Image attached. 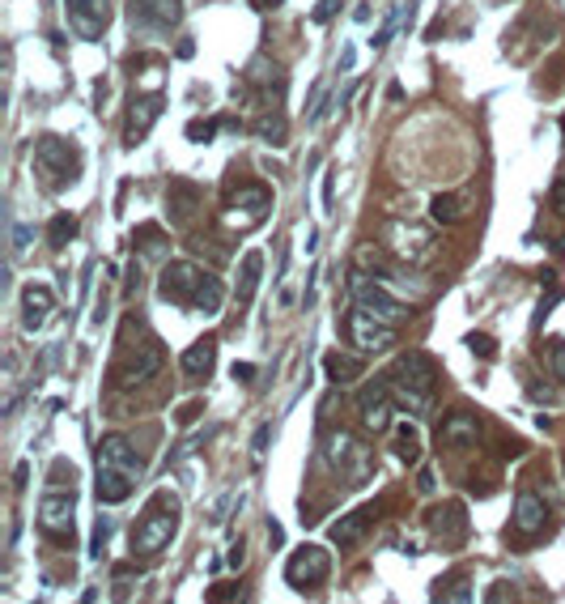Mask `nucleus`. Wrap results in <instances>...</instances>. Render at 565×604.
Returning <instances> with one entry per match:
<instances>
[{"mask_svg":"<svg viewBox=\"0 0 565 604\" xmlns=\"http://www.w3.org/2000/svg\"><path fill=\"white\" fill-rule=\"evenodd\" d=\"M158 294H162V302H170V307H192V311H200V315H217L225 290H221V282L213 273L196 268L192 260H175V264L162 268Z\"/></svg>","mask_w":565,"mask_h":604,"instance_id":"nucleus-1","label":"nucleus"},{"mask_svg":"<svg viewBox=\"0 0 565 604\" xmlns=\"http://www.w3.org/2000/svg\"><path fill=\"white\" fill-rule=\"evenodd\" d=\"M387 383H391L396 405H404L408 413H426L429 400H434V388H438V366H434V358H429V353L408 350V353H400V358H396V366H391Z\"/></svg>","mask_w":565,"mask_h":604,"instance_id":"nucleus-2","label":"nucleus"},{"mask_svg":"<svg viewBox=\"0 0 565 604\" xmlns=\"http://www.w3.org/2000/svg\"><path fill=\"white\" fill-rule=\"evenodd\" d=\"M175 532H179V503L170 494H158L149 511H145V520L137 523V532H132V553L153 558V553H162L175 541Z\"/></svg>","mask_w":565,"mask_h":604,"instance_id":"nucleus-3","label":"nucleus"},{"mask_svg":"<svg viewBox=\"0 0 565 604\" xmlns=\"http://www.w3.org/2000/svg\"><path fill=\"white\" fill-rule=\"evenodd\" d=\"M349 294H353V307L361 311H370L374 320H383V323H396L400 328L413 311L404 307V298L391 294V285L387 282H374V277H366V273H349Z\"/></svg>","mask_w":565,"mask_h":604,"instance_id":"nucleus-4","label":"nucleus"},{"mask_svg":"<svg viewBox=\"0 0 565 604\" xmlns=\"http://www.w3.org/2000/svg\"><path fill=\"white\" fill-rule=\"evenodd\" d=\"M34 167H39V175H47V187L60 192V187L77 183L81 154H77V145H69L64 137H43V141L34 145Z\"/></svg>","mask_w":565,"mask_h":604,"instance_id":"nucleus-5","label":"nucleus"},{"mask_svg":"<svg viewBox=\"0 0 565 604\" xmlns=\"http://www.w3.org/2000/svg\"><path fill=\"white\" fill-rule=\"evenodd\" d=\"M162 370V345L153 337H145L140 345H128L120 350V358H115V366H110V379H115V388H137V383L153 379Z\"/></svg>","mask_w":565,"mask_h":604,"instance_id":"nucleus-6","label":"nucleus"},{"mask_svg":"<svg viewBox=\"0 0 565 604\" xmlns=\"http://www.w3.org/2000/svg\"><path fill=\"white\" fill-rule=\"evenodd\" d=\"M328 575H331V553L323 545H302L290 562H285V583L298 591L328 583Z\"/></svg>","mask_w":565,"mask_h":604,"instance_id":"nucleus-7","label":"nucleus"},{"mask_svg":"<svg viewBox=\"0 0 565 604\" xmlns=\"http://www.w3.org/2000/svg\"><path fill=\"white\" fill-rule=\"evenodd\" d=\"M77 494L69 490H52V494H43V503H39V528L47 536H55V541H72V528H77Z\"/></svg>","mask_w":565,"mask_h":604,"instance_id":"nucleus-8","label":"nucleus"},{"mask_svg":"<svg viewBox=\"0 0 565 604\" xmlns=\"http://www.w3.org/2000/svg\"><path fill=\"white\" fill-rule=\"evenodd\" d=\"M345 332H349V340L358 345L361 353H378V350H387V345H396V323H383V320H374L370 311H361V307H353L345 315Z\"/></svg>","mask_w":565,"mask_h":604,"instance_id":"nucleus-9","label":"nucleus"},{"mask_svg":"<svg viewBox=\"0 0 565 604\" xmlns=\"http://www.w3.org/2000/svg\"><path fill=\"white\" fill-rule=\"evenodd\" d=\"M358 413H361V426L370 430V435H383V430H391V413H396V396H391V383L387 379H374L366 383L358 392Z\"/></svg>","mask_w":565,"mask_h":604,"instance_id":"nucleus-10","label":"nucleus"},{"mask_svg":"<svg viewBox=\"0 0 565 604\" xmlns=\"http://www.w3.org/2000/svg\"><path fill=\"white\" fill-rule=\"evenodd\" d=\"M64 14L77 39H98L115 17V0H64Z\"/></svg>","mask_w":565,"mask_h":604,"instance_id":"nucleus-11","label":"nucleus"},{"mask_svg":"<svg viewBox=\"0 0 565 604\" xmlns=\"http://www.w3.org/2000/svg\"><path fill=\"white\" fill-rule=\"evenodd\" d=\"M387 247L400 255V260H408V264H421L434 252V235L417 222H391L387 225Z\"/></svg>","mask_w":565,"mask_h":604,"instance_id":"nucleus-12","label":"nucleus"},{"mask_svg":"<svg viewBox=\"0 0 565 604\" xmlns=\"http://www.w3.org/2000/svg\"><path fill=\"white\" fill-rule=\"evenodd\" d=\"M331 468H340V473H353V481H361L370 473V447H361L353 435H328V447H323Z\"/></svg>","mask_w":565,"mask_h":604,"instance_id":"nucleus-13","label":"nucleus"},{"mask_svg":"<svg viewBox=\"0 0 565 604\" xmlns=\"http://www.w3.org/2000/svg\"><path fill=\"white\" fill-rule=\"evenodd\" d=\"M268 209H273V197H268V187H260V183H247V187H238V197L230 200V222L238 225V230H251V225H260L263 217H268Z\"/></svg>","mask_w":565,"mask_h":604,"instance_id":"nucleus-14","label":"nucleus"},{"mask_svg":"<svg viewBox=\"0 0 565 604\" xmlns=\"http://www.w3.org/2000/svg\"><path fill=\"white\" fill-rule=\"evenodd\" d=\"M94 460H98V468H110V473H124V477H137V481H140V473H145L137 447H132L128 438H120V435L102 438V443L94 447Z\"/></svg>","mask_w":565,"mask_h":604,"instance_id":"nucleus-15","label":"nucleus"},{"mask_svg":"<svg viewBox=\"0 0 565 604\" xmlns=\"http://www.w3.org/2000/svg\"><path fill=\"white\" fill-rule=\"evenodd\" d=\"M544 523H549V503H544L540 494L523 490L519 498H514V532L536 536V532H544Z\"/></svg>","mask_w":565,"mask_h":604,"instance_id":"nucleus-16","label":"nucleus"},{"mask_svg":"<svg viewBox=\"0 0 565 604\" xmlns=\"http://www.w3.org/2000/svg\"><path fill=\"white\" fill-rule=\"evenodd\" d=\"M132 17H137L140 26L170 30V26H179L183 0H132Z\"/></svg>","mask_w":565,"mask_h":604,"instance_id":"nucleus-17","label":"nucleus"},{"mask_svg":"<svg viewBox=\"0 0 565 604\" xmlns=\"http://www.w3.org/2000/svg\"><path fill=\"white\" fill-rule=\"evenodd\" d=\"M429 532L438 536L442 545H459V541L468 536V515H464V506L459 503L438 506V511L429 515Z\"/></svg>","mask_w":565,"mask_h":604,"instance_id":"nucleus-18","label":"nucleus"},{"mask_svg":"<svg viewBox=\"0 0 565 604\" xmlns=\"http://www.w3.org/2000/svg\"><path fill=\"white\" fill-rule=\"evenodd\" d=\"M162 94H149V99H137L132 102V115H128V132H124V145H140V137L158 124V115H162Z\"/></svg>","mask_w":565,"mask_h":604,"instance_id":"nucleus-19","label":"nucleus"},{"mask_svg":"<svg viewBox=\"0 0 565 604\" xmlns=\"http://www.w3.org/2000/svg\"><path fill=\"white\" fill-rule=\"evenodd\" d=\"M179 366H183V375H187V379H205L208 370L217 366V340H213V337L192 340V345L183 350Z\"/></svg>","mask_w":565,"mask_h":604,"instance_id":"nucleus-20","label":"nucleus"},{"mask_svg":"<svg viewBox=\"0 0 565 604\" xmlns=\"http://www.w3.org/2000/svg\"><path fill=\"white\" fill-rule=\"evenodd\" d=\"M166 205H170V217H175V222H192V213L200 209V187H196L192 179H170Z\"/></svg>","mask_w":565,"mask_h":604,"instance_id":"nucleus-21","label":"nucleus"},{"mask_svg":"<svg viewBox=\"0 0 565 604\" xmlns=\"http://www.w3.org/2000/svg\"><path fill=\"white\" fill-rule=\"evenodd\" d=\"M476 438H481L476 413H451V417L442 422V443H451V447H472Z\"/></svg>","mask_w":565,"mask_h":604,"instance_id":"nucleus-22","label":"nucleus"},{"mask_svg":"<svg viewBox=\"0 0 565 604\" xmlns=\"http://www.w3.org/2000/svg\"><path fill=\"white\" fill-rule=\"evenodd\" d=\"M52 302H55V294H52V285H26L22 290V323L26 328H43V320H47V311H52Z\"/></svg>","mask_w":565,"mask_h":604,"instance_id":"nucleus-23","label":"nucleus"},{"mask_svg":"<svg viewBox=\"0 0 565 604\" xmlns=\"http://www.w3.org/2000/svg\"><path fill=\"white\" fill-rule=\"evenodd\" d=\"M137 490V477H124V473H110V468H98V503H124Z\"/></svg>","mask_w":565,"mask_h":604,"instance_id":"nucleus-24","label":"nucleus"},{"mask_svg":"<svg viewBox=\"0 0 565 604\" xmlns=\"http://www.w3.org/2000/svg\"><path fill=\"white\" fill-rule=\"evenodd\" d=\"M247 85H251V90H260L263 99H273V90H276V94H285V72H281V64L255 60V64L247 69Z\"/></svg>","mask_w":565,"mask_h":604,"instance_id":"nucleus-25","label":"nucleus"},{"mask_svg":"<svg viewBox=\"0 0 565 604\" xmlns=\"http://www.w3.org/2000/svg\"><path fill=\"white\" fill-rule=\"evenodd\" d=\"M429 217L438 225H459L468 217V197H459V192H446V197H434L429 200Z\"/></svg>","mask_w":565,"mask_h":604,"instance_id":"nucleus-26","label":"nucleus"},{"mask_svg":"<svg viewBox=\"0 0 565 604\" xmlns=\"http://www.w3.org/2000/svg\"><path fill=\"white\" fill-rule=\"evenodd\" d=\"M260 273H263V255L247 252L243 255V268H238V302H251L255 290H260Z\"/></svg>","mask_w":565,"mask_h":604,"instance_id":"nucleus-27","label":"nucleus"},{"mask_svg":"<svg viewBox=\"0 0 565 604\" xmlns=\"http://www.w3.org/2000/svg\"><path fill=\"white\" fill-rule=\"evenodd\" d=\"M374 511L366 506V511H353V515H345L340 523H331V541L336 545H353V541H361V532H366V520H370Z\"/></svg>","mask_w":565,"mask_h":604,"instance_id":"nucleus-28","label":"nucleus"},{"mask_svg":"<svg viewBox=\"0 0 565 604\" xmlns=\"http://www.w3.org/2000/svg\"><path fill=\"white\" fill-rule=\"evenodd\" d=\"M396 455L404 464H421V430L413 422H400L396 426Z\"/></svg>","mask_w":565,"mask_h":604,"instance_id":"nucleus-29","label":"nucleus"},{"mask_svg":"<svg viewBox=\"0 0 565 604\" xmlns=\"http://www.w3.org/2000/svg\"><path fill=\"white\" fill-rule=\"evenodd\" d=\"M323 370H328L331 383H349L361 375V358H349V353H328L323 358Z\"/></svg>","mask_w":565,"mask_h":604,"instance_id":"nucleus-30","label":"nucleus"},{"mask_svg":"<svg viewBox=\"0 0 565 604\" xmlns=\"http://www.w3.org/2000/svg\"><path fill=\"white\" fill-rule=\"evenodd\" d=\"M69 239H77V217L72 213H55L52 225H47V243L60 252V247H69Z\"/></svg>","mask_w":565,"mask_h":604,"instance_id":"nucleus-31","label":"nucleus"},{"mask_svg":"<svg viewBox=\"0 0 565 604\" xmlns=\"http://www.w3.org/2000/svg\"><path fill=\"white\" fill-rule=\"evenodd\" d=\"M255 132H260L263 141L285 145V120H281V115H260V120H255Z\"/></svg>","mask_w":565,"mask_h":604,"instance_id":"nucleus-32","label":"nucleus"},{"mask_svg":"<svg viewBox=\"0 0 565 604\" xmlns=\"http://www.w3.org/2000/svg\"><path fill=\"white\" fill-rule=\"evenodd\" d=\"M132 243H140V252L149 255H162V225H137Z\"/></svg>","mask_w":565,"mask_h":604,"instance_id":"nucleus-33","label":"nucleus"},{"mask_svg":"<svg viewBox=\"0 0 565 604\" xmlns=\"http://www.w3.org/2000/svg\"><path fill=\"white\" fill-rule=\"evenodd\" d=\"M544 362H549V375L557 383H565V340H549L544 350Z\"/></svg>","mask_w":565,"mask_h":604,"instance_id":"nucleus-34","label":"nucleus"},{"mask_svg":"<svg viewBox=\"0 0 565 604\" xmlns=\"http://www.w3.org/2000/svg\"><path fill=\"white\" fill-rule=\"evenodd\" d=\"M217 120H192V124H187V141H196V145H208L213 141V137H217Z\"/></svg>","mask_w":565,"mask_h":604,"instance_id":"nucleus-35","label":"nucleus"},{"mask_svg":"<svg viewBox=\"0 0 565 604\" xmlns=\"http://www.w3.org/2000/svg\"><path fill=\"white\" fill-rule=\"evenodd\" d=\"M396 22H400V9H391V17L383 22V30H378V34L370 39V47H374V52H378V47H387V39H391V30H396Z\"/></svg>","mask_w":565,"mask_h":604,"instance_id":"nucleus-36","label":"nucleus"},{"mask_svg":"<svg viewBox=\"0 0 565 604\" xmlns=\"http://www.w3.org/2000/svg\"><path fill=\"white\" fill-rule=\"evenodd\" d=\"M438 596H446V600H472V588H468V579H459L455 575V588H438Z\"/></svg>","mask_w":565,"mask_h":604,"instance_id":"nucleus-37","label":"nucleus"},{"mask_svg":"<svg viewBox=\"0 0 565 604\" xmlns=\"http://www.w3.org/2000/svg\"><path fill=\"white\" fill-rule=\"evenodd\" d=\"M336 9H340V0H319L315 14H311V22H328V17L336 14Z\"/></svg>","mask_w":565,"mask_h":604,"instance_id":"nucleus-38","label":"nucleus"},{"mask_svg":"<svg viewBox=\"0 0 565 604\" xmlns=\"http://www.w3.org/2000/svg\"><path fill=\"white\" fill-rule=\"evenodd\" d=\"M468 345H472V353H481V358H493V337H468Z\"/></svg>","mask_w":565,"mask_h":604,"instance_id":"nucleus-39","label":"nucleus"},{"mask_svg":"<svg viewBox=\"0 0 565 604\" xmlns=\"http://www.w3.org/2000/svg\"><path fill=\"white\" fill-rule=\"evenodd\" d=\"M107 536H110V520H98V528H94V549H90V553H102V545H107Z\"/></svg>","mask_w":565,"mask_h":604,"instance_id":"nucleus-40","label":"nucleus"},{"mask_svg":"<svg viewBox=\"0 0 565 604\" xmlns=\"http://www.w3.org/2000/svg\"><path fill=\"white\" fill-rule=\"evenodd\" d=\"M552 209L565 213V183H552Z\"/></svg>","mask_w":565,"mask_h":604,"instance_id":"nucleus-41","label":"nucleus"},{"mask_svg":"<svg viewBox=\"0 0 565 604\" xmlns=\"http://www.w3.org/2000/svg\"><path fill=\"white\" fill-rule=\"evenodd\" d=\"M251 375H255V366H251V362H238V366H235V379L251 383Z\"/></svg>","mask_w":565,"mask_h":604,"instance_id":"nucleus-42","label":"nucleus"},{"mask_svg":"<svg viewBox=\"0 0 565 604\" xmlns=\"http://www.w3.org/2000/svg\"><path fill=\"white\" fill-rule=\"evenodd\" d=\"M268 435H273V426H260V430H255V451H263V443H268Z\"/></svg>","mask_w":565,"mask_h":604,"instance_id":"nucleus-43","label":"nucleus"},{"mask_svg":"<svg viewBox=\"0 0 565 604\" xmlns=\"http://www.w3.org/2000/svg\"><path fill=\"white\" fill-rule=\"evenodd\" d=\"M26 477H30V464H17V481H14L17 490H26Z\"/></svg>","mask_w":565,"mask_h":604,"instance_id":"nucleus-44","label":"nucleus"},{"mask_svg":"<svg viewBox=\"0 0 565 604\" xmlns=\"http://www.w3.org/2000/svg\"><path fill=\"white\" fill-rule=\"evenodd\" d=\"M243 562H247V553H243V545H235V553H230V566H235V570H238V566H243Z\"/></svg>","mask_w":565,"mask_h":604,"instance_id":"nucleus-45","label":"nucleus"},{"mask_svg":"<svg viewBox=\"0 0 565 604\" xmlns=\"http://www.w3.org/2000/svg\"><path fill=\"white\" fill-rule=\"evenodd\" d=\"M251 5H255V9H276L281 0H251Z\"/></svg>","mask_w":565,"mask_h":604,"instance_id":"nucleus-46","label":"nucleus"},{"mask_svg":"<svg viewBox=\"0 0 565 604\" xmlns=\"http://www.w3.org/2000/svg\"><path fill=\"white\" fill-rule=\"evenodd\" d=\"M561 132H565V120H561Z\"/></svg>","mask_w":565,"mask_h":604,"instance_id":"nucleus-47","label":"nucleus"}]
</instances>
